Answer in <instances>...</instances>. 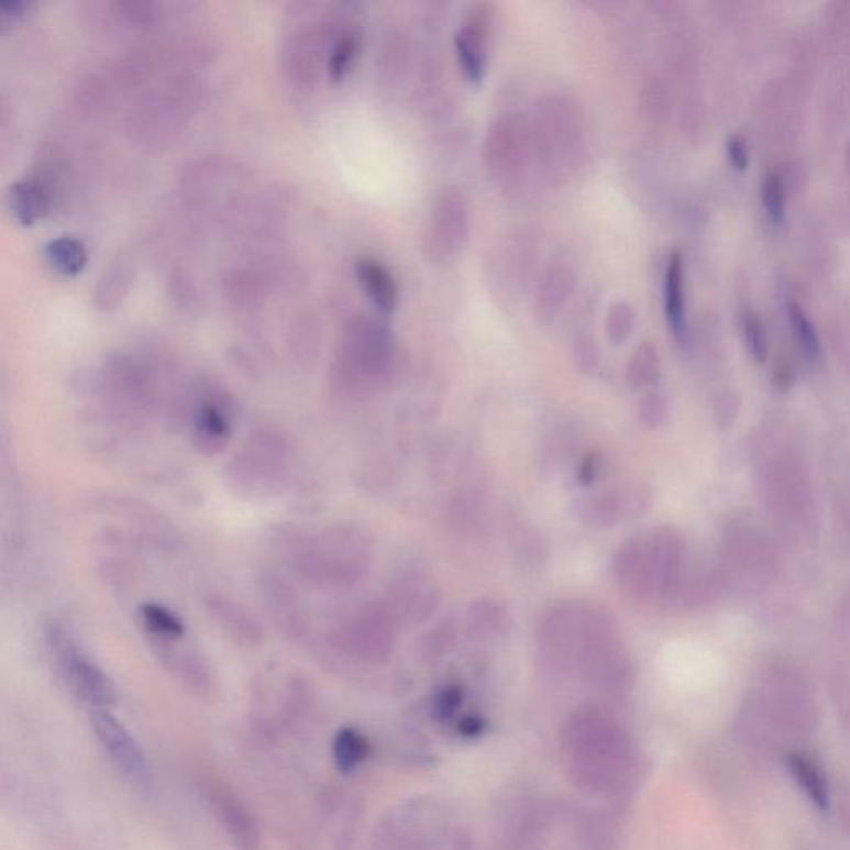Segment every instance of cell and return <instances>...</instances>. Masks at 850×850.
<instances>
[{"mask_svg":"<svg viewBox=\"0 0 850 850\" xmlns=\"http://www.w3.org/2000/svg\"><path fill=\"white\" fill-rule=\"evenodd\" d=\"M146 630L158 641H177L185 634L180 617L158 604H145L140 610Z\"/></svg>","mask_w":850,"mask_h":850,"instance_id":"obj_20","label":"cell"},{"mask_svg":"<svg viewBox=\"0 0 850 850\" xmlns=\"http://www.w3.org/2000/svg\"><path fill=\"white\" fill-rule=\"evenodd\" d=\"M484 37L485 22L482 12H474L471 19L462 25L461 32L455 34V48H457L462 67L474 80H478L484 75Z\"/></svg>","mask_w":850,"mask_h":850,"instance_id":"obj_9","label":"cell"},{"mask_svg":"<svg viewBox=\"0 0 850 850\" xmlns=\"http://www.w3.org/2000/svg\"><path fill=\"white\" fill-rule=\"evenodd\" d=\"M791 325H793L794 338L799 344L801 353L804 354L809 363H817L820 360V341L816 328L809 316L804 311L803 306L797 301L790 302Z\"/></svg>","mask_w":850,"mask_h":850,"instance_id":"obj_23","label":"cell"},{"mask_svg":"<svg viewBox=\"0 0 850 850\" xmlns=\"http://www.w3.org/2000/svg\"><path fill=\"white\" fill-rule=\"evenodd\" d=\"M742 329H744L746 344L749 353L758 363H764L768 360V334L766 328L762 324L761 318L754 312H746L742 319Z\"/></svg>","mask_w":850,"mask_h":850,"instance_id":"obj_25","label":"cell"},{"mask_svg":"<svg viewBox=\"0 0 850 850\" xmlns=\"http://www.w3.org/2000/svg\"><path fill=\"white\" fill-rule=\"evenodd\" d=\"M573 269L566 260H555L543 273L537 292V309L542 316H553L566 301L573 288Z\"/></svg>","mask_w":850,"mask_h":850,"instance_id":"obj_11","label":"cell"},{"mask_svg":"<svg viewBox=\"0 0 850 850\" xmlns=\"http://www.w3.org/2000/svg\"><path fill=\"white\" fill-rule=\"evenodd\" d=\"M762 203L773 223L780 224L786 214V191L783 178L777 174H768L762 184Z\"/></svg>","mask_w":850,"mask_h":850,"instance_id":"obj_24","label":"cell"},{"mask_svg":"<svg viewBox=\"0 0 850 850\" xmlns=\"http://www.w3.org/2000/svg\"><path fill=\"white\" fill-rule=\"evenodd\" d=\"M633 322L634 314L631 306L625 301L614 302L607 316V334L611 343H625L633 329Z\"/></svg>","mask_w":850,"mask_h":850,"instance_id":"obj_26","label":"cell"},{"mask_svg":"<svg viewBox=\"0 0 850 850\" xmlns=\"http://www.w3.org/2000/svg\"><path fill=\"white\" fill-rule=\"evenodd\" d=\"M393 341L389 331L379 322L364 318L354 322L344 346L343 367L347 384L371 386L379 379L390 363Z\"/></svg>","mask_w":850,"mask_h":850,"instance_id":"obj_2","label":"cell"},{"mask_svg":"<svg viewBox=\"0 0 850 850\" xmlns=\"http://www.w3.org/2000/svg\"><path fill=\"white\" fill-rule=\"evenodd\" d=\"M787 768L807 799L819 810L829 809V790L819 768L803 754H791L787 758Z\"/></svg>","mask_w":850,"mask_h":850,"instance_id":"obj_13","label":"cell"},{"mask_svg":"<svg viewBox=\"0 0 850 850\" xmlns=\"http://www.w3.org/2000/svg\"><path fill=\"white\" fill-rule=\"evenodd\" d=\"M45 262L51 268L64 276H77L89 263V253L80 240L74 236H60L48 241L44 250Z\"/></svg>","mask_w":850,"mask_h":850,"instance_id":"obj_12","label":"cell"},{"mask_svg":"<svg viewBox=\"0 0 850 850\" xmlns=\"http://www.w3.org/2000/svg\"><path fill=\"white\" fill-rule=\"evenodd\" d=\"M625 501L617 492H601L579 505V516L588 526L611 527L620 520Z\"/></svg>","mask_w":850,"mask_h":850,"instance_id":"obj_16","label":"cell"},{"mask_svg":"<svg viewBox=\"0 0 850 850\" xmlns=\"http://www.w3.org/2000/svg\"><path fill=\"white\" fill-rule=\"evenodd\" d=\"M360 47L361 37L357 35V32L346 31L335 38L328 60L329 77L332 80L341 81L350 74L354 62H356L357 54H360Z\"/></svg>","mask_w":850,"mask_h":850,"instance_id":"obj_21","label":"cell"},{"mask_svg":"<svg viewBox=\"0 0 850 850\" xmlns=\"http://www.w3.org/2000/svg\"><path fill=\"white\" fill-rule=\"evenodd\" d=\"M638 417L648 429L663 428L667 420V402L663 394L650 393L641 399Z\"/></svg>","mask_w":850,"mask_h":850,"instance_id":"obj_27","label":"cell"},{"mask_svg":"<svg viewBox=\"0 0 850 850\" xmlns=\"http://www.w3.org/2000/svg\"><path fill=\"white\" fill-rule=\"evenodd\" d=\"M459 703H461V689L452 686V688L444 689L441 693L438 703H435V708L441 713V716H451L455 708H457Z\"/></svg>","mask_w":850,"mask_h":850,"instance_id":"obj_31","label":"cell"},{"mask_svg":"<svg viewBox=\"0 0 850 850\" xmlns=\"http://www.w3.org/2000/svg\"><path fill=\"white\" fill-rule=\"evenodd\" d=\"M576 363L585 373H593L598 366V351L588 338L579 339L575 346Z\"/></svg>","mask_w":850,"mask_h":850,"instance_id":"obj_28","label":"cell"},{"mask_svg":"<svg viewBox=\"0 0 850 850\" xmlns=\"http://www.w3.org/2000/svg\"><path fill=\"white\" fill-rule=\"evenodd\" d=\"M728 156L732 165L738 169H746L749 165V153L746 143L739 136L728 140Z\"/></svg>","mask_w":850,"mask_h":850,"instance_id":"obj_30","label":"cell"},{"mask_svg":"<svg viewBox=\"0 0 850 850\" xmlns=\"http://www.w3.org/2000/svg\"><path fill=\"white\" fill-rule=\"evenodd\" d=\"M356 276L377 308L386 312L396 308L399 288L393 273L383 263L374 258H361L356 263Z\"/></svg>","mask_w":850,"mask_h":850,"instance_id":"obj_8","label":"cell"},{"mask_svg":"<svg viewBox=\"0 0 850 850\" xmlns=\"http://www.w3.org/2000/svg\"><path fill=\"white\" fill-rule=\"evenodd\" d=\"M369 752L367 739L357 729L344 728L335 735L332 742V755L335 766L343 773L356 770Z\"/></svg>","mask_w":850,"mask_h":850,"instance_id":"obj_17","label":"cell"},{"mask_svg":"<svg viewBox=\"0 0 850 850\" xmlns=\"http://www.w3.org/2000/svg\"><path fill=\"white\" fill-rule=\"evenodd\" d=\"M350 637L356 640L357 647L379 653V651L389 650L393 643V625L384 611L373 610L360 617L351 628Z\"/></svg>","mask_w":850,"mask_h":850,"instance_id":"obj_14","label":"cell"},{"mask_svg":"<svg viewBox=\"0 0 850 850\" xmlns=\"http://www.w3.org/2000/svg\"><path fill=\"white\" fill-rule=\"evenodd\" d=\"M682 563V542L670 529L633 539L615 556L614 573L627 592L651 597L670 592Z\"/></svg>","mask_w":850,"mask_h":850,"instance_id":"obj_1","label":"cell"},{"mask_svg":"<svg viewBox=\"0 0 850 850\" xmlns=\"http://www.w3.org/2000/svg\"><path fill=\"white\" fill-rule=\"evenodd\" d=\"M213 611L214 620L220 621L221 627L228 631V633L236 634L238 638H247L253 640L260 638V627L254 623L253 618L238 607L233 601L224 600V598H211V604L208 605Z\"/></svg>","mask_w":850,"mask_h":850,"instance_id":"obj_18","label":"cell"},{"mask_svg":"<svg viewBox=\"0 0 850 850\" xmlns=\"http://www.w3.org/2000/svg\"><path fill=\"white\" fill-rule=\"evenodd\" d=\"M660 376V356L651 343H641L627 369L628 384L634 389L650 386Z\"/></svg>","mask_w":850,"mask_h":850,"instance_id":"obj_22","label":"cell"},{"mask_svg":"<svg viewBox=\"0 0 850 850\" xmlns=\"http://www.w3.org/2000/svg\"><path fill=\"white\" fill-rule=\"evenodd\" d=\"M25 4L24 2H9V4H2V15L4 18H18V15H21L22 12H24Z\"/></svg>","mask_w":850,"mask_h":850,"instance_id":"obj_32","label":"cell"},{"mask_svg":"<svg viewBox=\"0 0 850 850\" xmlns=\"http://www.w3.org/2000/svg\"><path fill=\"white\" fill-rule=\"evenodd\" d=\"M468 214L467 203L461 191L448 190L438 198L434 208V218L429 227L426 243L428 253L434 258H448L461 250L462 243L467 238Z\"/></svg>","mask_w":850,"mask_h":850,"instance_id":"obj_5","label":"cell"},{"mask_svg":"<svg viewBox=\"0 0 850 850\" xmlns=\"http://www.w3.org/2000/svg\"><path fill=\"white\" fill-rule=\"evenodd\" d=\"M90 719L100 744L117 770L122 771L123 776L129 777L132 783H148L150 766L145 752L123 722L109 709H92Z\"/></svg>","mask_w":850,"mask_h":850,"instance_id":"obj_4","label":"cell"},{"mask_svg":"<svg viewBox=\"0 0 850 850\" xmlns=\"http://www.w3.org/2000/svg\"><path fill=\"white\" fill-rule=\"evenodd\" d=\"M664 312L667 324L677 341L685 343L688 338L686 321L685 262L680 251H673L664 273Z\"/></svg>","mask_w":850,"mask_h":850,"instance_id":"obj_6","label":"cell"},{"mask_svg":"<svg viewBox=\"0 0 850 850\" xmlns=\"http://www.w3.org/2000/svg\"><path fill=\"white\" fill-rule=\"evenodd\" d=\"M52 648L58 667L78 698L93 709H109L117 703V689L110 677L78 650L77 644L62 630L52 631Z\"/></svg>","mask_w":850,"mask_h":850,"instance_id":"obj_3","label":"cell"},{"mask_svg":"<svg viewBox=\"0 0 850 850\" xmlns=\"http://www.w3.org/2000/svg\"><path fill=\"white\" fill-rule=\"evenodd\" d=\"M600 455L589 454L588 457L582 462V465H579L578 481L582 482L583 485L593 484V482L597 481L598 475H600Z\"/></svg>","mask_w":850,"mask_h":850,"instance_id":"obj_29","label":"cell"},{"mask_svg":"<svg viewBox=\"0 0 850 850\" xmlns=\"http://www.w3.org/2000/svg\"><path fill=\"white\" fill-rule=\"evenodd\" d=\"M399 601L400 608L416 621L428 620L438 608L435 592L423 579L416 578L404 583L399 592Z\"/></svg>","mask_w":850,"mask_h":850,"instance_id":"obj_19","label":"cell"},{"mask_svg":"<svg viewBox=\"0 0 850 850\" xmlns=\"http://www.w3.org/2000/svg\"><path fill=\"white\" fill-rule=\"evenodd\" d=\"M468 627L477 638H498L507 631L508 614L497 601L482 598L468 610Z\"/></svg>","mask_w":850,"mask_h":850,"instance_id":"obj_15","label":"cell"},{"mask_svg":"<svg viewBox=\"0 0 850 850\" xmlns=\"http://www.w3.org/2000/svg\"><path fill=\"white\" fill-rule=\"evenodd\" d=\"M9 207L22 227H34L51 210V195L44 185L35 180H21L11 185Z\"/></svg>","mask_w":850,"mask_h":850,"instance_id":"obj_7","label":"cell"},{"mask_svg":"<svg viewBox=\"0 0 850 850\" xmlns=\"http://www.w3.org/2000/svg\"><path fill=\"white\" fill-rule=\"evenodd\" d=\"M230 420L214 402L201 404L195 417L194 441L207 454H217L230 439Z\"/></svg>","mask_w":850,"mask_h":850,"instance_id":"obj_10","label":"cell"}]
</instances>
